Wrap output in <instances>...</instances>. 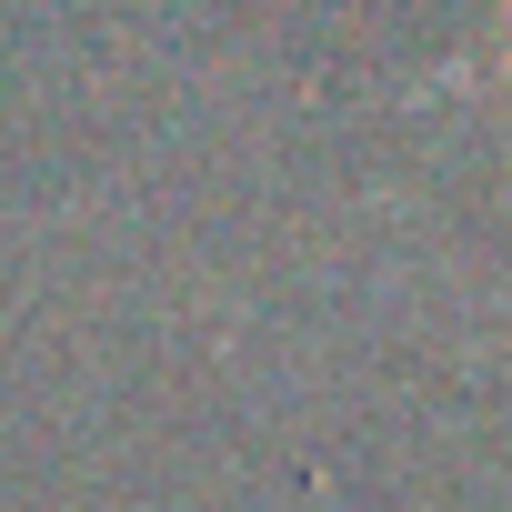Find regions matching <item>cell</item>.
<instances>
[{
    "mask_svg": "<svg viewBox=\"0 0 512 512\" xmlns=\"http://www.w3.org/2000/svg\"><path fill=\"white\" fill-rule=\"evenodd\" d=\"M502 61H512V11H502Z\"/></svg>",
    "mask_w": 512,
    "mask_h": 512,
    "instance_id": "6da1fadb",
    "label": "cell"
}]
</instances>
